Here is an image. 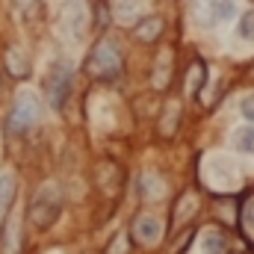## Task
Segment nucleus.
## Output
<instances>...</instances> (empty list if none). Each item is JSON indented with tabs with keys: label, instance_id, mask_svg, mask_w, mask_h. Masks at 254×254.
<instances>
[{
	"label": "nucleus",
	"instance_id": "obj_1",
	"mask_svg": "<svg viewBox=\"0 0 254 254\" xmlns=\"http://www.w3.org/2000/svg\"><path fill=\"white\" fill-rule=\"evenodd\" d=\"M60 210H63V195H60V190H57L54 184H45L42 190L36 192V198L30 201V219H33V225L42 228V231L57 222Z\"/></svg>",
	"mask_w": 254,
	"mask_h": 254
},
{
	"label": "nucleus",
	"instance_id": "obj_12",
	"mask_svg": "<svg viewBox=\"0 0 254 254\" xmlns=\"http://www.w3.org/2000/svg\"><path fill=\"white\" fill-rule=\"evenodd\" d=\"M201 86H204V63H192L190 77H187V95L195 98L201 92Z\"/></svg>",
	"mask_w": 254,
	"mask_h": 254
},
{
	"label": "nucleus",
	"instance_id": "obj_18",
	"mask_svg": "<svg viewBox=\"0 0 254 254\" xmlns=\"http://www.w3.org/2000/svg\"><path fill=\"white\" fill-rule=\"evenodd\" d=\"M192 210H195V195H192V192H187V195H184V201H181V210L175 213V219H178V222H181V219H187Z\"/></svg>",
	"mask_w": 254,
	"mask_h": 254
},
{
	"label": "nucleus",
	"instance_id": "obj_10",
	"mask_svg": "<svg viewBox=\"0 0 254 254\" xmlns=\"http://www.w3.org/2000/svg\"><path fill=\"white\" fill-rule=\"evenodd\" d=\"M234 148L243 151V154H254V127H240L234 136H231Z\"/></svg>",
	"mask_w": 254,
	"mask_h": 254
},
{
	"label": "nucleus",
	"instance_id": "obj_7",
	"mask_svg": "<svg viewBox=\"0 0 254 254\" xmlns=\"http://www.w3.org/2000/svg\"><path fill=\"white\" fill-rule=\"evenodd\" d=\"M139 192H142V198H166V184H163V178L160 175H142V181H139Z\"/></svg>",
	"mask_w": 254,
	"mask_h": 254
},
{
	"label": "nucleus",
	"instance_id": "obj_2",
	"mask_svg": "<svg viewBox=\"0 0 254 254\" xmlns=\"http://www.w3.org/2000/svg\"><path fill=\"white\" fill-rule=\"evenodd\" d=\"M89 71L95 74V77H104V80H110V77H116L119 71H122V57H119V48L113 45V42H98L95 48H92V57H89Z\"/></svg>",
	"mask_w": 254,
	"mask_h": 254
},
{
	"label": "nucleus",
	"instance_id": "obj_4",
	"mask_svg": "<svg viewBox=\"0 0 254 254\" xmlns=\"http://www.w3.org/2000/svg\"><path fill=\"white\" fill-rule=\"evenodd\" d=\"M68 92H71V68L60 63L51 71V77H48V98H51V107L54 110H63L65 107Z\"/></svg>",
	"mask_w": 254,
	"mask_h": 254
},
{
	"label": "nucleus",
	"instance_id": "obj_16",
	"mask_svg": "<svg viewBox=\"0 0 254 254\" xmlns=\"http://www.w3.org/2000/svg\"><path fill=\"white\" fill-rule=\"evenodd\" d=\"M169 63H172V54H160V63H157V86L160 89L169 83Z\"/></svg>",
	"mask_w": 254,
	"mask_h": 254
},
{
	"label": "nucleus",
	"instance_id": "obj_3",
	"mask_svg": "<svg viewBox=\"0 0 254 254\" xmlns=\"http://www.w3.org/2000/svg\"><path fill=\"white\" fill-rule=\"evenodd\" d=\"M39 119V101L36 95H21L12 110H9V119H6V127L12 133H24L27 127H33V122Z\"/></svg>",
	"mask_w": 254,
	"mask_h": 254
},
{
	"label": "nucleus",
	"instance_id": "obj_19",
	"mask_svg": "<svg viewBox=\"0 0 254 254\" xmlns=\"http://www.w3.org/2000/svg\"><path fill=\"white\" fill-rule=\"evenodd\" d=\"M243 228L246 231H254V198L246 201V207H243Z\"/></svg>",
	"mask_w": 254,
	"mask_h": 254
},
{
	"label": "nucleus",
	"instance_id": "obj_15",
	"mask_svg": "<svg viewBox=\"0 0 254 254\" xmlns=\"http://www.w3.org/2000/svg\"><path fill=\"white\" fill-rule=\"evenodd\" d=\"M240 39L254 42V9H249V12L240 18Z\"/></svg>",
	"mask_w": 254,
	"mask_h": 254
},
{
	"label": "nucleus",
	"instance_id": "obj_9",
	"mask_svg": "<svg viewBox=\"0 0 254 254\" xmlns=\"http://www.w3.org/2000/svg\"><path fill=\"white\" fill-rule=\"evenodd\" d=\"M160 33H163V18H160V15L145 18V21L136 27V36H139L142 42H154V39H160Z\"/></svg>",
	"mask_w": 254,
	"mask_h": 254
},
{
	"label": "nucleus",
	"instance_id": "obj_21",
	"mask_svg": "<svg viewBox=\"0 0 254 254\" xmlns=\"http://www.w3.org/2000/svg\"><path fill=\"white\" fill-rule=\"evenodd\" d=\"M107 254H127V237H125V234L113 240V246H110V252H107Z\"/></svg>",
	"mask_w": 254,
	"mask_h": 254
},
{
	"label": "nucleus",
	"instance_id": "obj_8",
	"mask_svg": "<svg viewBox=\"0 0 254 254\" xmlns=\"http://www.w3.org/2000/svg\"><path fill=\"white\" fill-rule=\"evenodd\" d=\"M201 252L204 254H225L228 252V240L222 231H204L201 234Z\"/></svg>",
	"mask_w": 254,
	"mask_h": 254
},
{
	"label": "nucleus",
	"instance_id": "obj_14",
	"mask_svg": "<svg viewBox=\"0 0 254 254\" xmlns=\"http://www.w3.org/2000/svg\"><path fill=\"white\" fill-rule=\"evenodd\" d=\"M6 65H9V71H12L15 77H24V74H27V63H24L21 51H15V48L6 54Z\"/></svg>",
	"mask_w": 254,
	"mask_h": 254
},
{
	"label": "nucleus",
	"instance_id": "obj_5",
	"mask_svg": "<svg viewBox=\"0 0 254 254\" xmlns=\"http://www.w3.org/2000/svg\"><path fill=\"white\" fill-rule=\"evenodd\" d=\"M192 18L198 27H216L219 21V0H192Z\"/></svg>",
	"mask_w": 254,
	"mask_h": 254
},
{
	"label": "nucleus",
	"instance_id": "obj_20",
	"mask_svg": "<svg viewBox=\"0 0 254 254\" xmlns=\"http://www.w3.org/2000/svg\"><path fill=\"white\" fill-rule=\"evenodd\" d=\"M240 113H243L249 122H254V95H246V98H243V104H240Z\"/></svg>",
	"mask_w": 254,
	"mask_h": 254
},
{
	"label": "nucleus",
	"instance_id": "obj_6",
	"mask_svg": "<svg viewBox=\"0 0 254 254\" xmlns=\"http://www.w3.org/2000/svg\"><path fill=\"white\" fill-rule=\"evenodd\" d=\"M136 237H139V243H145V246L160 243V237H163L160 219H154V216H139V219H136Z\"/></svg>",
	"mask_w": 254,
	"mask_h": 254
},
{
	"label": "nucleus",
	"instance_id": "obj_22",
	"mask_svg": "<svg viewBox=\"0 0 254 254\" xmlns=\"http://www.w3.org/2000/svg\"><path fill=\"white\" fill-rule=\"evenodd\" d=\"M237 254H254V249H252V246H249V249H246V246H240V249H237Z\"/></svg>",
	"mask_w": 254,
	"mask_h": 254
},
{
	"label": "nucleus",
	"instance_id": "obj_17",
	"mask_svg": "<svg viewBox=\"0 0 254 254\" xmlns=\"http://www.w3.org/2000/svg\"><path fill=\"white\" fill-rule=\"evenodd\" d=\"M237 15V3L234 0H219V21L225 24V21H231Z\"/></svg>",
	"mask_w": 254,
	"mask_h": 254
},
{
	"label": "nucleus",
	"instance_id": "obj_13",
	"mask_svg": "<svg viewBox=\"0 0 254 254\" xmlns=\"http://www.w3.org/2000/svg\"><path fill=\"white\" fill-rule=\"evenodd\" d=\"M178 119H181V107H178V104H169V107H166V116H163V122H160L163 136H172V130H175V125H178Z\"/></svg>",
	"mask_w": 254,
	"mask_h": 254
},
{
	"label": "nucleus",
	"instance_id": "obj_11",
	"mask_svg": "<svg viewBox=\"0 0 254 254\" xmlns=\"http://www.w3.org/2000/svg\"><path fill=\"white\" fill-rule=\"evenodd\" d=\"M12 195H15V178L12 175H0V216L12 207Z\"/></svg>",
	"mask_w": 254,
	"mask_h": 254
}]
</instances>
